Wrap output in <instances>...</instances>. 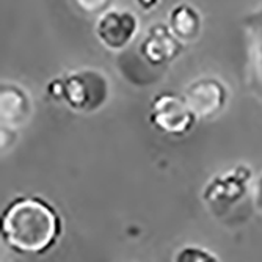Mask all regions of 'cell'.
I'll use <instances>...</instances> for the list:
<instances>
[{"label": "cell", "mask_w": 262, "mask_h": 262, "mask_svg": "<svg viewBox=\"0 0 262 262\" xmlns=\"http://www.w3.org/2000/svg\"><path fill=\"white\" fill-rule=\"evenodd\" d=\"M184 96L198 118H213L225 107L228 91L223 82L213 77H207L190 83Z\"/></svg>", "instance_id": "5b68a950"}, {"label": "cell", "mask_w": 262, "mask_h": 262, "mask_svg": "<svg viewBox=\"0 0 262 262\" xmlns=\"http://www.w3.org/2000/svg\"><path fill=\"white\" fill-rule=\"evenodd\" d=\"M251 178L248 166H235V168L223 176L212 179L204 188V201L213 207L231 206L244 198L247 193V184Z\"/></svg>", "instance_id": "8992f818"}, {"label": "cell", "mask_w": 262, "mask_h": 262, "mask_svg": "<svg viewBox=\"0 0 262 262\" xmlns=\"http://www.w3.org/2000/svg\"><path fill=\"white\" fill-rule=\"evenodd\" d=\"M112 0H77V4L82 10L90 13H98L108 7Z\"/></svg>", "instance_id": "8fae6325"}, {"label": "cell", "mask_w": 262, "mask_h": 262, "mask_svg": "<svg viewBox=\"0 0 262 262\" xmlns=\"http://www.w3.org/2000/svg\"><path fill=\"white\" fill-rule=\"evenodd\" d=\"M198 116L188 105L185 96H179L176 93L163 91L152 99L149 121L151 124L173 137H182L188 134L196 124Z\"/></svg>", "instance_id": "3957f363"}, {"label": "cell", "mask_w": 262, "mask_h": 262, "mask_svg": "<svg viewBox=\"0 0 262 262\" xmlns=\"http://www.w3.org/2000/svg\"><path fill=\"white\" fill-rule=\"evenodd\" d=\"M159 0H137V4L143 8V10H151L157 5Z\"/></svg>", "instance_id": "4fadbf2b"}, {"label": "cell", "mask_w": 262, "mask_h": 262, "mask_svg": "<svg viewBox=\"0 0 262 262\" xmlns=\"http://www.w3.org/2000/svg\"><path fill=\"white\" fill-rule=\"evenodd\" d=\"M138 30L137 16L130 11L110 10L105 11L98 24H96V35L99 41L112 51H120L134 39Z\"/></svg>", "instance_id": "277c9868"}, {"label": "cell", "mask_w": 262, "mask_h": 262, "mask_svg": "<svg viewBox=\"0 0 262 262\" xmlns=\"http://www.w3.org/2000/svg\"><path fill=\"white\" fill-rule=\"evenodd\" d=\"M49 96L79 112H94L108 98V79L96 69H80L47 85Z\"/></svg>", "instance_id": "7a4b0ae2"}, {"label": "cell", "mask_w": 262, "mask_h": 262, "mask_svg": "<svg viewBox=\"0 0 262 262\" xmlns=\"http://www.w3.org/2000/svg\"><path fill=\"white\" fill-rule=\"evenodd\" d=\"M254 201H256V207L262 212V178L259 179V182L256 184V195H254Z\"/></svg>", "instance_id": "7c38bea8"}, {"label": "cell", "mask_w": 262, "mask_h": 262, "mask_svg": "<svg viewBox=\"0 0 262 262\" xmlns=\"http://www.w3.org/2000/svg\"><path fill=\"white\" fill-rule=\"evenodd\" d=\"M176 260L178 262H219V257H215V254L201 247L188 245L176 254Z\"/></svg>", "instance_id": "30bf717a"}, {"label": "cell", "mask_w": 262, "mask_h": 262, "mask_svg": "<svg viewBox=\"0 0 262 262\" xmlns=\"http://www.w3.org/2000/svg\"><path fill=\"white\" fill-rule=\"evenodd\" d=\"M2 121L8 123H19L20 120H26L30 102L20 88L13 85H4L2 86Z\"/></svg>", "instance_id": "9c48e42d"}, {"label": "cell", "mask_w": 262, "mask_h": 262, "mask_svg": "<svg viewBox=\"0 0 262 262\" xmlns=\"http://www.w3.org/2000/svg\"><path fill=\"white\" fill-rule=\"evenodd\" d=\"M170 29L173 33L184 42L196 39L201 30V16L200 13L188 4L176 5L170 13Z\"/></svg>", "instance_id": "ba28073f"}, {"label": "cell", "mask_w": 262, "mask_h": 262, "mask_svg": "<svg viewBox=\"0 0 262 262\" xmlns=\"http://www.w3.org/2000/svg\"><path fill=\"white\" fill-rule=\"evenodd\" d=\"M63 234L58 210L41 196H17L2 212L0 235L13 251L26 256L49 253Z\"/></svg>", "instance_id": "6da1fadb"}, {"label": "cell", "mask_w": 262, "mask_h": 262, "mask_svg": "<svg viewBox=\"0 0 262 262\" xmlns=\"http://www.w3.org/2000/svg\"><path fill=\"white\" fill-rule=\"evenodd\" d=\"M184 41H181L170 26H154L149 29L146 39L141 42L140 52L152 66H162L174 60L184 51Z\"/></svg>", "instance_id": "52a82bcc"}]
</instances>
